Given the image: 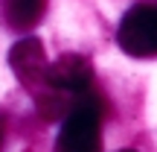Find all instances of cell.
<instances>
[{
	"label": "cell",
	"mask_w": 157,
	"mask_h": 152,
	"mask_svg": "<svg viewBox=\"0 0 157 152\" xmlns=\"http://www.w3.org/2000/svg\"><path fill=\"white\" fill-rule=\"evenodd\" d=\"M3 135H6V120H3V114H0V143H3Z\"/></svg>",
	"instance_id": "obj_6"
},
{
	"label": "cell",
	"mask_w": 157,
	"mask_h": 152,
	"mask_svg": "<svg viewBox=\"0 0 157 152\" xmlns=\"http://www.w3.org/2000/svg\"><path fill=\"white\" fill-rule=\"evenodd\" d=\"M119 152H134V149H119Z\"/></svg>",
	"instance_id": "obj_7"
},
{
	"label": "cell",
	"mask_w": 157,
	"mask_h": 152,
	"mask_svg": "<svg viewBox=\"0 0 157 152\" xmlns=\"http://www.w3.org/2000/svg\"><path fill=\"white\" fill-rule=\"evenodd\" d=\"M44 12L47 0H6V21L12 29H32Z\"/></svg>",
	"instance_id": "obj_5"
},
{
	"label": "cell",
	"mask_w": 157,
	"mask_h": 152,
	"mask_svg": "<svg viewBox=\"0 0 157 152\" xmlns=\"http://www.w3.org/2000/svg\"><path fill=\"white\" fill-rule=\"evenodd\" d=\"M9 68L15 70L17 82H21L23 88H29L32 94H38V91L47 85V68H50L44 44H41L38 38H21L9 50Z\"/></svg>",
	"instance_id": "obj_3"
},
{
	"label": "cell",
	"mask_w": 157,
	"mask_h": 152,
	"mask_svg": "<svg viewBox=\"0 0 157 152\" xmlns=\"http://www.w3.org/2000/svg\"><path fill=\"white\" fill-rule=\"evenodd\" d=\"M102 117L105 100L90 88L78 91L70 111L64 114L56 152H102Z\"/></svg>",
	"instance_id": "obj_1"
},
{
	"label": "cell",
	"mask_w": 157,
	"mask_h": 152,
	"mask_svg": "<svg viewBox=\"0 0 157 152\" xmlns=\"http://www.w3.org/2000/svg\"><path fill=\"white\" fill-rule=\"evenodd\" d=\"M90 82H93V64L78 53H64L47 68V88L64 91V94H78L90 88Z\"/></svg>",
	"instance_id": "obj_4"
},
{
	"label": "cell",
	"mask_w": 157,
	"mask_h": 152,
	"mask_svg": "<svg viewBox=\"0 0 157 152\" xmlns=\"http://www.w3.org/2000/svg\"><path fill=\"white\" fill-rule=\"evenodd\" d=\"M117 44L122 53L134 59L157 56V6L154 3H137L122 15L117 29Z\"/></svg>",
	"instance_id": "obj_2"
}]
</instances>
